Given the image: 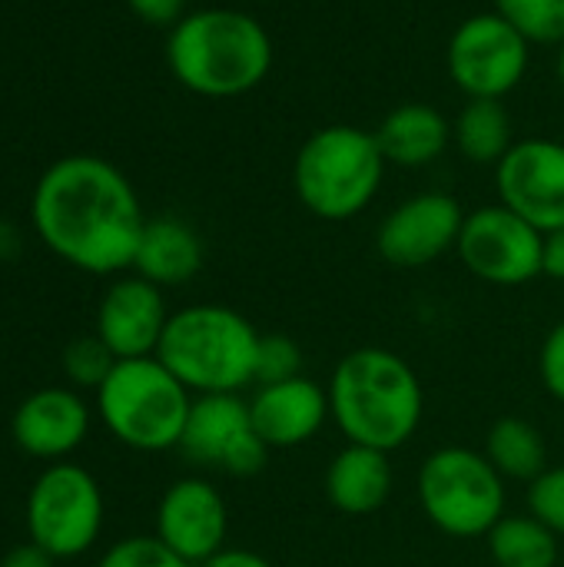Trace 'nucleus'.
<instances>
[{
	"label": "nucleus",
	"instance_id": "nucleus-1",
	"mask_svg": "<svg viewBox=\"0 0 564 567\" xmlns=\"http://www.w3.org/2000/svg\"><path fill=\"white\" fill-rule=\"evenodd\" d=\"M30 219L53 256L93 276L133 269L146 226L130 179L90 153L63 156L37 179Z\"/></svg>",
	"mask_w": 564,
	"mask_h": 567
},
{
	"label": "nucleus",
	"instance_id": "nucleus-2",
	"mask_svg": "<svg viewBox=\"0 0 564 567\" xmlns=\"http://www.w3.org/2000/svg\"><path fill=\"white\" fill-rule=\"evenodd\" d=\"M336 429L352 445L396 452L422 425L425 389L416 369L392 349H352L332 369L326 385Z\"/></svg>",
	"mask_w": 564,
	"mask_h": 567
},
{
	"label": "nucleus",
	"instance_id": "nucleus-3",
	"mask_svg": "<svg viewBox=\"0 0 564 567\" xmlns=\"http://www.w3.org/2000/svg\"><path fill=\"white\" fill-rule=\"evenodd\" d=\"M173 76L196 96L229 100L256 90L273 70V40L266 27L229 7L186 13L166 40Z\"/></svg>",
	"mask_w": 564,
	"mask_h": 567
},
{
	"label": "nucleus",
	"instance_id": "nucleus-4",
	"mask_svg": "<svg viewBox=\"0 0 564 567\" xmlns=\"http://www.w3.org/2000/svg\"><path fill=\"white\" fill-rule=\"evenodd\" d=\"M259 339L243 312L199 302L170 316L156 359L193 395H239L256 382Z\"/></svg>",
	"mask_w": 564,
	"mask_h": 567
},
{
	"label": "nucleus",
	"instance_id": "nucleus-5",
	"mask_svg": "<svg viewBox=\"0 0 564 567\" xmlns=\"http://www.w3.org/2000/svg\"><path fill=\"white\" fill-rule=\"evenodd\" d=\"M382 176L386 156L376 133L346 123L316 130L299 146L293 163V186L299 203L326 223L359 216L376 199Z\"/></svg>",
	"mask_w": 564,
	"mask_h": 567
},
{
	"label": "nucleus",
	"instance_id": "nucleus-6",
	"mask_svg": "<svg viewBox=\"0 0 564 567\" xmlns=\"http://www.w3.org/2000/svg\"><path fill=\"white\" fill-rule=\"evenodd\" d=\"M193 392L156 359H120L96 389V415L133 452L180 449Z\"/></svg>",
	"mask_w": 564,
	"mask_h": 567
},
{
	"label": "nucleus",
	"instance_id": "nucleus-7",
	"mask_svg": "<svg viewBox=\"0 0 564 567\" xmlns=\"http://www.w3.org/2000/svg\"><path fill=\"white\" fill-rule=\"evenodd\" d=\"M425 518L449 538H485L509 512L505 478L485 452L445 445L432 452L416 478Z\"/></svg>",
	"mask_w": 564,
	"mask_h": 567
},
{
	"label": "nucleus",
	"instance_id": "nucleus-8",
	"mask_svg": "<svg viewBox=\"0 0 564 567\" xmlns=\"http://www.w3.org/2000/svg\"><path fill=\"white\" fill-rule=\"evenodd\" d=\"M103 532V492L96 478L73 465L53 462L27 495V535L50 558L86 555Z\"/></svg>",
	"mask_w": 564,
	"mask_h": 567
},
{
	"label": "nucleus",
	"instance_id": "nucleus-9",
	"mask_svg": "<svg viewBox=\"0 0 564 567\" xmlns=\"http://www.w3.org/2000/svg\"><path fill=\"white\" fill-rule=\"evenodd\" d=\"M529 47L502 13H475L449 40V76L469 100H502L525 80Z\"/></svg>",
	"mask_w": 564,
	"mask_h": 567
},
{
	"label": "nucleus",
	"instance_id": "nucleus-10",
	"mask_svg": "<svg viewBox=\"0 0 564 567\" xmlns=\"http://www.w3.org/2000/svg\"><path fill=\"white\" fill-rule=\"evenodd\" d=\"M542 243L545 233L495 203L465 216L455 249L475 279L492 286H525L542 276Z\"/></svg>",
	"mask_w": 564,
	"mask_h": 567
},
{
	"label": "nucleus",
	"instance_id": "nucleus-11",
	"mask_svg": "<svg viewBox=\"0 0 564 567\" xmlns=\"http://www.w3.org/2000/svg\"><path fill=\"white\" fill-rule=\"evenodd\" d=\"M180 452L199 468L249 478L266 468L273 449L256 435L249 402L239 395H193Z\"/></svg>",
	"mask_w": 564,
	"mask_h": 567
},
{
	"label": "nucleus",
	"instance_id": "nucleus-12",
	"mask_svg": "<svg viewBox=\"0 0 564 567\" xmlns=\"http://www.w3.org/2000/svg\"><path fill=\"white\" fill-rule=\"evenodd\" d=\"M499 203L539 233L564 226V143L522 140L495 166Z\"/></svg>",
	"mask_w": 564,
	"mask_h": 567
},
{
	"label": "nucleus",
	"instance_id": "nucleus-13",
	"mask_svg": "<svg viewBox=\"0 0 564 567\" xmlns=\"http://www.w3.org/2000/svg\"><path fill=\"white\" fill-rule=\"evenodd\" d=\"M465 213L449 193H419L399 203L376 233V249L399 269H419L455 249Z\"/></svg>",
	"mask_w": 564,
	"mask_h": 567
},
{
	"label": "nucleus",
	"instance_id": "nucleus-14",
	"mask_svg": "<svg viewBox=\"0 0 564 567\" xmlns=\"http://www.w3.org/2000/svg\"><path fill=\"white\" fill-rule=\"evenodd\" d=\"M229 512L219 488L206 478H176L156 505V538L183 561L203 565L226 548Z\"/></svg>",
	"mask_w": 564,
	"mask_h": 567
},
{
	"label": "nucleus",
	"instance_id": "nucleus-15",
	"mask_svg": "<svg viewBox=\"0 0 564 567\" xmlns=\"http://www.w3.org/2000/svg\"><path fill=\"white\" fill-rule=\"evenodd\" d=\"M170 316L160 286L143 276H123L100 299L96 336L116 359H146L156 355Z\"/></svg>",
	"mask_w": 564,
	"mask_h": 567
},
{
	"label": "nucleus",
	"instance_id": "nucleus-16",
	"mask_svg": "<svg viewBox=\"0 0 564 567\" xmlns=\"http://www.w3.org/2000/svg\"><path fill=\"white\" fill-rule=\"evenodd\" d=\"M249 419L269 449H296L312 442L332 419L329 392L309 375L259 385L249 399Z\"/></svg>",
	"mask_w": 564,
	"mask_h": 567
},
{
	"label": "nucleus",
	"instance_id": "nucleus-17",
	"mask_svg": "<svg viewBox=\"0 0 564 567\" xmlns=\"http://www.w3.org/2000/svg\"><path fill=\"white\" fill-rule=\"evenodd\" d=\"M10 429H13V442L27 455L57 462L83 445L90 432V409L73 389L50 385L27 395L17 405Z\"/></svg>",
	"mask_w": 564,
	"mask_h": 567
},
{
	"label": "nucleus",
	"instance_id": "nucleus-18",
	"mask_svg": "<svg viewBox=\"0 0 564 567\" xmlns=\"http://www.w3.org/2000/svg\"><path fill=\"white\" fill-rule=\"evenodd\" d=\"M392 462L389 452L346 442L326 468V498L336 512L362 518L379 512L392 495Z\"/></svg>",
	"mask_w": 564,
	"mask_h": 567
},
{
	"label": "nucleus",
	"instance_id": "nucleus-19",
	"mask_svg": "<svg viewBox=\"0 0 564 567\" xmlns=\"http://www.w3.org/2000/svg\"><path fill=\"white\" fill-rule=\"evenodd\" d=\"M133 269L136 276L150 279L160 289L183 286L203 269V243L196 229L183 219H173V216L146 219Z\"/></svg>",
	"mask_w": 564,
	"mask_h": 567
},
{
	"label": "nucleus",
	"instance_id": "nucleus-20",
	"mask_svg": "<svg viewBox=\"0 0 564 567\" xmlns=\"http://www.w3.org/2000/svg\"><path fill=\"white\" fill-rule=\"evenodd\" d=\"M376 140H379L386 163L419 169V166L435 163L449 150L452 126L429 103H402L379 123Z\"/></svg>",
	"mask_w": 564,
	"mask_h": 567
},
{
	"label": "nucleus",
	"instance_id": "nucleus-21",
	"mask_svg": "<svg viewBox=\"0 0 564 567\" xmlns=\"http://www.w3.org/2000/svg\"><path fill=\"white\" fill-rule=\"evenodd\" d=\"M485 458L495 465V472L505 482L529 485L548 468V445L532 422L519 415H505L485 435Z\"/></svg>",
	"mask_w": 564,
	"mask_h": 567
},
{
	"label": "nucleus",
	"instance_id": "nucleus-22",
	"mask_svg": "<svg viewBox=\"0 0 564 567\" xmlns=\"http://www.w3.org/2000/svg\"><path fill=\"white\" fill-rule=\"evenodd\" d=\"M489 555L495 567H558L562 542L535 515H505L489 535Z\"/></svg>",
	"mask_w": 564,
	"mask_h": 567
},
{
	"label": "nucleus",
	"instance_id": "nucleus-23",
	"mask_svg": "<svg viewBox=\"0 0 564 567\" xmlns=\"http://www.w3.org/2000/svg\"><path fill=\"white\" fill-rule=\"evenodd\" d=\"M455 143L469 163L499 166L512 143V116L502 100H469L455 123Z\"/></svg>",
	"mask_w": 564,
	"mask_h": 567
},
{
	"label": "nucleus",
	"instance_id": "nucleus-24",
	"mask_svg": "<svg viewBox=\"0 0 564 567\" xmlns=\"http://www.w3.org/2000/svg\"><path fill=\"white\" fill-rule=\"evenodd\" d=\"M502 13L529 43H562L564 0H495Z\"/></svg>",
	"mask_w": 564,
	"mask_h": 567
},
{
	"label": "nucleus",
	"instance_id": "nucleus-25",
	"mask_svg": "<svg viewBox=\"0 0 564 567\" xmlns=\"http://www.w3.org/2000/svg\"><path fill=\"white\" fill-rule=\"evenodd\" d=\"M120 359L103 346L100 336H83L73 339L63 349V375L76 385V389H100L106 382V375L113 372Z\"/></svg>",
	"mask_w": 564,
	"mask_h": 567
},
{
	"label": "nucleus",
	"instance_id": "nucleus-26",
	"mask_svg": "<svg viewBox=\"0 0 564 567\" xmlns=\"http://www.w3.org/2000/svg\"><path fill=\"white\" fill-rule=\"evenodd\" d=\"M96 567H193L173 548H166L156 535H133L110 545Z\"/></svg>",
	"mask_w": 564,
	"mask_h": 567
},
{
	"label": "nucleus",
	"instance_id": "nucleus-27",
	"mask_svg": "<svg viewBox=\"0 0 564 567\" xmlns=\"http://www.w3.org/2000/svg\"><path fill=\"white\" fill-rule=\"evenodd\" d=\"M302 375V352L289 336H263L256 355V385H273Z\"/></svg>",
	"mask_w": 564,
	"mask_h": 567
},
{
	"label": "nucleus",
	"instance_id": "nucleus-28",
	"mask_svg": "<svg viewBox=\"0 0 564 567\" xmlns=\"http://www.w3.org/2000/svg\"><path fill=\"white\" fill-rule=\"evenodd\" d=\"M529 515L564 538V465L545 468L535 482H529Z\"/></svg>",
	"mask_w": 564,
	"mask_h": 567
},
{
	"label": "nucleus",
	"instance_id": "nucleus-29",
	"mask_svg": "<svg viewBox=\"0 0 564 567\" xmlns=\"http://www.w3.org/2000/svg\"><path fill=\"white\" fill-rule=\"evenodd\" d=\"M539 372H542V385L548 389V395L564 405V319L542 342Z\"/></svg>",
	"mask_w": 564,
	"mask_h": 567
},
{
	"label": "nucleus",
	"instance_id": "nucleus-30",
	"mask_svg": "<svg viewBox=\"0 0 564 567\" xmlns=\"http://www.w3.org/2000/svg\"><path fill=\"white\" fill-rule=\"evenodd\" d=\"M130 10L143 20V23H153V27H176L183 17H186V3L189 0H126Z\"/></svg>",
	"mask_w": 564,
	"mask_h": 567
},
{
	"label": "nucleus",
	"instance_id": "nucleus-31",
	"mask_svg": "<svg viewBox=\"0 0 564 567\" xmlns=\"http://www.w3.org/2000/svg\"><path fill=\"white\" fill-rule=\"evenodd\" d=\"M542 276L562 279L564 282V226L545 233V243H542Z\"/></svg>",
	"mask_w": 564,
	"mask_h": 567
},
{
	"label": "nucleus",
	"instance_id": "nucleus-32",
	"mask_svg": "<svg viewBox=\"0 0 564 567\" xmlns=\"http://www.w3.org/2000/svg\"><path fill=\"white\" fill-rule=\"evenodd\" d=\"M196 567H273L263 555L256 551H243V548H223L213 558H206L203 565Z\"/></svg>",
	"mask_w": 564,
	"mask_h": 567
},
{
	"label": "nucleus",
	"instance_id": "nucleus-33",
	"mask_svg": "<svg viewBox=\"0 0 564 567\" xmlns=\"http://www.w3.org/2000/svg\"><path fill=\"white\" fill-rule=\"evenodd\" d=\"M53 561H57V558H50L43 548H37V545L30 542V545H20V548L7 551L0 567H53Z\"/></svg>",
	"mask_w": 564,
	"mask_h": 567
},
{
	"label": "nucleus",
	"instance_id": "nucleus-34",
	"mask_svg": "<svg viewBox=\"0 0 564 567\" xmlns=\"http://www.w3.org/2000/svg\"><path fill=\"white\" fill-rule=\"evenodd\" d=\"M558 80H562L564 86V40L558 43Z\"/></svg>",
	"mask_w": 564,
	"mask_h": 567
}]
</instances>
